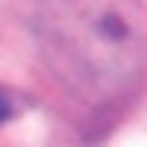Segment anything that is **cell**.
<instances>
[{
	"mask_svg": "<svg viewBox=\"0 0 147 147\" xmlns=\"http://www.w3.org/2000/svg\"><path fill=\"white\" fill-rule=\"evenodd\" d=\"M35 43L51 78L89 109H112L147 70L143 0H39Z\"/></svg>",
	"mask_w": 147,
	"mask_h": 147,
	"instance_id": "cell-1",
	"label": "cell"
},
{
	"mask_svg": "<svg viewBox=\"0 0 147 147\" xmlns=\"http://www.w3.org/2000/svg\"><path fill=\"white\" fill-rule=\"evenodd\" d=\"M16 109H20V105H16V97L8 93V89H0V124L16 116Z\"/></svg>",
	"mask_w": 147,
	"mask_h": 147,
	"instance_id": "cell-2",
	"label": "cell"
}]
</instances>
